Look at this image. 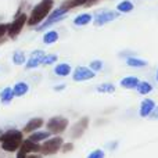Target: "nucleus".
<instances>
[{"instance_id": "1", "label": "nucleus", "mask_w": 158, "mask_h": 158, "mask_svg": "<svg viewBox=\"0 0 158 158\" xmlns=\"http://www.w3.org/2000/svg\"><path fill=\"white\" fill-rule=\"evenodd\" d=\"M0 142H2V148L3 150L13 153V151L18 150L19 146H21V143H22V132L15 131V129L8 131V132H6V133H3L2 136H0Z\"/></svg>"}, {"instance_id": "2", "label": "nucleus", "mask_w": 158, "mask_h": 158, "mask_svg": "<svg viewBox=\"0 0 158 158\" xmlns=\"http://www.w3.org/2000/svg\"><path fill=\"white\" fill-rule=\"evenodd\" d=\"M53 7V0H42L38 6H35V8L32 10L29 17V25H38L40 21H43V18H46L49 15L50 10Z\"/></svg>"}, {"instance_id": "3", "label": "nucleus", "mask_w": 158, "mask_h": 158, "mask_svg": "<svg viewBox=\"0 0 158 158\" xmlns=\"http://www.w3.org/2000/svg\"><path fill=\"white\" fill-rule=\"evenodd\" d=\"M61 146H63V139L61 137H53V139H49L43 143L40 151L44 156H50V154L57 153L61 148Z\"/></svg>"}, {"instance_id": "4", "label": "nucleus", "mask_w": 158, "mask_h": 158, "mask_svg": "<svg viewBox=\"0 0 158 158\" xmlns=\"http://www.w3.org/2000/svg\"><path fill=\"white\" fill-rule=\"evenodd\" d=\"M67 126H68V119L64 117H54L47 122L50 133H61L63 131H65Z\"/></svg>"}, {"instance_id": "5", "label": "nucleus", "mask_w": 158, "mask_h": 158, "mask_svg": "<svg viewBox=\"0 0 158 158\" xmlns=\"http://www.w3.org/2000/svg\"><path fill=\"white\" fill-rule=\"evenodd\" d=\"M25 22H27V15H25V14H21L19 17H17L10 25H7L8 36H10V38H15V36L21 32V29L25 25Z\"/></svg>"}, {"instance_id": "6", "label": "nucleus", "mask_w": 158, "mask_h": 158, "mask_svg": "<svg viewBox=\"0 0 158 158\" xmlns=\"http://www.w3.org/2000/svg\"><path fill=\"white\" fill-rule=\"evenodd\" d=\"M94 78V71L89 69L86 67H78L74 72V81L82 82V81H87V79Z\"/></svg>"}, {"instance_id": "7", "label": "nucleus", "mask_w": 158, "mask_h": 158, "mask_svg": "<svg viewBox=\"0 0 158 158\" xmlns=\"http://www.w3.org/2000/svg\"><path fill=\"white\" fill-rule=\"evenodd\" d=\"M67 13V8H64V7H61V8H58V10H56L54 13H52L50 14V17L47 18V21L44 22L43 25H40V27L38 28L39 31H42V29H44V28H47V27H50L52 24H54V22H57V21H60L61 18H63V15Z\"/></svg>"}, {"instance_id": "8", "label": "nucleus", "mask_w": 158, "mask_h": 158, "mask_svg": "<svg viewBox=\"0 0 158 158\" xmlns=\"http://www.w3.org/2000/svg\"><path fill=\"white\" fill-rule=\"evenodd\" d=\"M43 57H44V52H42V50L33 52L32 56H31V60L27 63V68L31 69V68H36L38 65H40L43 63Z\"/></svg>"}, {"instance_id": "9", "label": "nucleus", "mask_w": 158, "mask_h": 158, "mask_svg": "<svg viewBox=\"0 0 158 158\" xmlns=\"http://www.w3.org/2000/svg\"><path fill=\"white\" fill-rule=\"evenodd\" d=\"M118 17L117 13H112V11H106V13H101L96 17V25H104L107 22L112 21Z\"/></svg>"}, {"instance_id": "10", "label": "nucleus", "mask_w": 158, "mask_h": 158, "mask_svg": "<svg viewBox=\"0 0 158 158\" xmlns=\"http://www.w3.org/2000/svg\"><path fill=\"white\" fill-rule=\"evenodd\" d=\"M154 107H156V104H154L153 100H148V98L143 100L142 107H140V115H142V117H148V115H151V112L154 111Z\"/></svg>"}, {"instance_id": "11", "label": "nucleus", "mask_w": 158, "mask_h": 158, "mask_svg": "<svg viewBox=\"0 0 158 158\" xmlns=\"http://www.w3.org/2000/svg\"><path fill=\"white\" fill-rule=\"evenodd\" d=\"M22 150L25 151V153H38V151H40L42 146H39L38 143L32 142V140H25L24 143H22Z\"/></svg>"}, {"instance_id": "12", "label": "nucleus", "mask_w": 158, "mask_h": 158, "mask_svg": "<svg viewBox=\"0 0 158 158\" xmlns=\"http://www.w3.org/2000/svg\"><path fill=\"white\" fill-rule=\"evenodd\" d=\"M40 126H43V119H42V118H33V119H31L29 122L27 123V126H25L24 131L28 132V133H31V132L39 129Z\"/></svg>"}, {"instance_id": "13", "label": "nucleus", "mask_w": 158, "mask_h": 158, "mask_svg": "<svg viewBox=\"0 0 158 158\" xmlns=\"http://www.w3.org/2000/svg\"><path fill=\"white\" fill-rule=\"evenodd\" d=\"M14 90V96H17V97H21V96L27 94L28 90H29V86H28L25 82H19V83H17L15 86L13 87Z\"/></svg>"}, {"instance_id": "14", "label": "nucleus", "mask_w": 158, "mask_h": 158, "mask_svg": "<svg viewBox=\"0 0 158 158\" xmlns=\"http://www.w3.org/2000/svg\"><path fill=\"white\" fill-rule=\"evenodd\" d=\"M86 126H87V119H86V118H83V119L79 121L77 125H75V128L72 129V136H74V137L81 136V135L83 133V131L86 129Z\"/></svg>"}, {"instance_id": "15", "label": "nucleus", "mask_w": 158, "mask_h": 158, "mask_svg": "<svg viewBox=\"0 0 158 158\" xmlns=\"http://www.w3.org/2000/svg\"><path fill=\"white\" fill-rule=\"evenodd\" d=\"M139 79L135 78V77H128V78H123L121 81V86L126 87V89H132V87H137L139 86Z\"/></svg>"}, {"instance_id": "16", "label": "nucleus", "mask_w": 158, "mask_h": 158, "mask_svg": "<svg viewBox=\"0 0 158 158\" xmlns=\"http://www.w3.org/2000/svg\"><path fill=\"white\" fill-rule=\"evenodd\" d=\"M13 97H14V90L11 89V87H6V89L0 93V100H2V103H4V104H10V101L13 100Z\"/></svg>"}, {"instance_id": "17", "label": "nucleus", "mask_w": 158, "mask_h": 158, "mask_svg": "<svg viewBox=\"0 0 158 158\" xmlns=\"http://www.w3.org/2000/svg\"><path fill=\"white\" fill-rule=\"evenodd\" d=\"M54 72L58 77H67V75H69V72H71V67H69L68 64H60V65H57L54 68Z\"/></svg>"}, {"instance_id": "18", "label": "nucleus", "mask_w": 158, "mask_h": 158, "mask_svg": "<svg viewBox=\"0 0 158 158\" xmlns=\"http://www.w3.org/2000/svg\"><path fill=\"white\" fill-rule=\"evenodd\" d=\"M50 136V132H36V133L31 135L29 139L32 142L38 143V142H43V140H47V137Z\"/></svg>"}, {"instance_id": "19", "label": "nucleus", "mask_w": 158, "mask_h": 158, "mask_svg": "<svg viewBox=\"0 0 158 158\" xmlns=\"http://www.w3.org/2000/svg\"><path fill=\"white\" fill-rule=\"evenodd\" d=\"M57 39H58V33L56 32V31H50V32H47L46 35L43 36V42L46 44L54 43V42H57Z\"/></svg>"}, {"instance_id": "20", "label": "nucleus", "mask_w": 158, "mask_h": 158, "mask_svg": "<svg viewBox=\"0 0 158 158\" xmlns=\"http://www.w3.org/2000/svg\"><path fill=\"white\" fill-rule=\"evenodd\" d=\"M89 0H67L65 3L63 4L64 8H74V7H78V6H82V4H86Z\"/></svg>"}, {"instance_id": "21", "label": "nucleus", "mask_w": 158, "mask_h": 158, "mask_svg": "<svg viewBox=\"0 0 158 158\" xmlns=\"http://www.w3.org/2000/svg\"><path fill=\"white\" fill-rule=\"evenodd\" d=\"M92 21V15L90 14H82V15H78L75 18V25H86Z\"/></svg>"}, {"instance_id": "22", "label": "nucleus", "mask_w": 158, "mask_h": 158, "mask_svg": "<svg viewBox=\"0 0 158 158\" xmlns=\"http://www.w3.org/2000/svg\"><path fill=\"white\" fill-rule=\"evenodd\" d=\"M118 10H119L121 13H131V11L133 10V4H132L129 0H125V2L118 4Z\"/></svg>"}, {"instance_id": "23", "label": "nucleus", "mask_w": 158, "mask_h": 158, "mask_svg": "<svg viewBox=\"0 0 158 158\" xmlns=\"http://www.w3.org/2000/svg\"><path fill=\"white\" fill-rule=\"evenodd\" d=\"M151 90H153V86H151L148 82H142V83H139V86H137V92H139L140 94H147Z\"/></svg>"}, {"instance_id": "24", "label": "nucleus", "mask_w": 158, "mask_h": 158, "mask_svg": "<svg viewBox=\"0 0 158 158\" xmlns=\"http://www.w3.org/2000/svg\"><path fill=\"white\" fill-rule=\"evenodd\" d=\"M97 90L100 93H114L115 87H114V85H111V83H103L97 87Z\"/></svg>"}, {"instance_id": "25", "label": "nucleus", "mask_w": 158, "mask_h": 158, "mask_svg": "<svg viewBox=\"0 0 158 158\" xmlns=\"http://www.w3.org/2000/svg\"><path fill=\"white\" fill-rule=\"evenodd\" d=\"M13 61H14V64H17V65H21V64H24V63H25V56H24V53H21V52L14 53Z\"/></svg>"}, {"instance_id": "26", "label": "nucleus", "mask_w": 158, "mask_h": 158, "mask_svg": "<svg viewBox=\"0 0 158 158\" xmlns=\"http://www.w3.org/2000/svg\"><path fill=\"white\" fill-rule=\"evenodd\" d=\"M128 65H131V67H144L146 64V61H143V60H139V58H128Z\"/></svg>"}, {"instance_id": "27", "label": "nucleus", "mask_w": 158, "mask_h": 158, "mask_svg": "<svg viewBox=\"0 0 158 158\" xmlns=\"http://www.w3.org/2000/svg\"><path fill=\"white\" fill-rule=\"evenodd\" d=\"M54 61H57V56L50 54V56H44V57H43V63H42V64L47 65V64H53Z\"/></svg>"}, {"instance_id": "28", "label": "nucleus", "mask_w": 158, "mask_h": 158, "mask_svg": "<svg viewBox=\"0 0 158 158\" xmlns=\"http://www.w3.org/2000/svg\"><path fill=\"white\" fill-rule=\"evenodd\" d=\"M90 68H92L93 71H100V69L103 68V63H101V61H93V63L90 64Z\"/></svg>"}, {"instance_id": "29", "label": "nucleus", "mask_w": 158, "mask_h": 158, "mask_svg": "<svg viewBox=\"0 0 158 158\" xmlns=\"http://www.w3.org/2000/svg\"><path fill=\"white\" fill-rule=\"evenodd\" d=\"M87 158H104V153L101 150H96V151H93Z\"/></svg>"}, {"instance_id": "30", "label": "nucleus", "mask_w": 158, "mask_h": 158, "mask_svg": "<svg viewBox=\"0 0 158 158\" xmlns=\"http://www.w3.org/2000/svg\"><path fill=\"white\" fill-rule=\"evenodd\" d=\"M7 32V25H4V24H0V38H2L4 33Z\"/></svg>"}, {"instance_id": "31", "label": "nucleus", "mask_w": 158, "mask_h": 158, "mask_svg": "<svg viewBox=\"0 0 158 158\" xmlns=\"http://www.w3.org/2000/svg\"><path fill=\"white\" fill-rule=\"evenodd\" d=\"M17 158H27V153L21 148V150L18 151V154H17Z\"/></svg>"}, {"instance_id": "32", "label": "nucleus", "mask_w": 158, "mask_h": 158, "mask_svg": "<svg viewBox=\"0 0 158 158\" xmlns=\"http://www.w3.org/2000/svg\"><path fill=\"white\" fill-rule=\"evenodd\" d=\"M150 117H151V118H153V119H158V108H157V110H156V111H154V112H153V114H151V115H150Z\"/></svg>"}, {"instance_id": "33", "label": "nucleus", "mask_w": 158, "mask_h": 158, "mask_svg": "<svg viewBox=\"0 0 158 158\" xmlns=\"http://www.w3.org/2000/svg\"><path fill=\"white\" fill-rule=\"evenodd\" d=\"M71 148H72V144H71V143H69V144H65V146H64V151H69Z\"/></svg>"}, {"instance_id": "34", "label": "nucleus", "mask_w": 158, "mask_h": 158, "mask_svg": "<svg viewBox=\"0 0 158 158\" xmlns=\"http://www.w3.org/2000/svg\"><path fill=\"white\" fill-rule=\"evenodd\" d=\"M27 158H42L40 156H35V154H31L29 157H27Z\"/></svg>"}, {"instance_id": "35", "label": "nucleus", "mask_w": 158, "mask_h": 158, "mask_svg": "<svg viewBox=\"0 0 158 158\" xmlns=\"http://www.w3.org/2000/svg\"><path fill=\"white\" fill-rule=\"evenodd\" d=\"M64 89V85H60V86H56V90H63Z\"/></svg>"}, {"instance_id": "36", "label": "nucleus", "mask_w": 158, "mask_h": 158, "mask_svg": "<svg viewBox=\"0 0 158 158\" xmlns=\"http://www.w3.org/2000/svg\"><path fill=\"white\" fill-rule=\"evenodd\" d=\"M93 2H96V0H89V2H87V4H90V3H93Z\"/></svg>"}, {"instance_id": "37", "label": "nucleus", "mask_w": 158, "mask_h": 158, "mask_svg": "<svg viewBox=\"0 0 158 158\" xmlns=\"http://www.w3.org/2000/svg\"><path fill=\"white\" fill-rule=\"evenodd\" d=\"M157 81H158V71H157Z\"/></svg>"}]
</instances>
